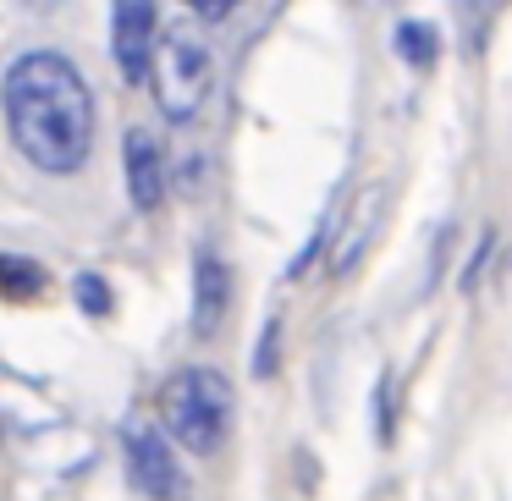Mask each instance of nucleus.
Here are the masks:
<instances>
[{
  "instance_id": "nucleus-11",
  "label": "nucleus",
  "mask_w": 512,
  "mask_h": 501,
  "mask_svg": "<svg viewBox=\"0 0 512 501\" xmlns=\"http://www.w3.org/2000/svg\"><path fill=\"white\" fill-rule=\"evenodd\" d=\"M72 292H78L83 314H111V281L94 276V270H83L78 281H72Z\"/></svg>"
},
{
  "instance_id": "nucleus-9",
  "label": "nucleus",
  "mask_w": 512,
  "mask_h": 501,
  "mask_svg": "<svg viewBox=\"0 0 512 501\" xmlns=\"http://www.w3.org/2000/svg\"><path fill=\"white\" fill-rule=\"evenodd\" d=\"M397 56L408 61L413 72H430L441 61V34L430 23H397Z\"/></svg>"
},
{
  "instance_id": "nucleus-5",
  "label": "nucleus",
  "mask_w": 512,
  "mask_h": 501,
  "mask_svg": "<svg viewBox=\"0 0 512 501\" xmlns=\"http://www.w3.org/2000/svg\"><path fill=\"white\" fill-rule=\"evenodd\" d=\"M160 34L166 28H160L155 0H111V56L127 83H149Z\"/></svg>"
},
{
  "instance_id": "nucleus-4",
  "label": "nucleus",
  "mask_w": 512,
  "mask_h": 501,
  "mask_svg": "<svg viewBox=\"0 0 512 501\" xmlns=\"http://www.w3.org/2000/svg\"><path fill=\"white\" fill-rule=\"evenodd\" d=\"M171 435H166V424H127L122 430V452H127V474H133V485L144 490L149 501H177L182 496V468H177V457H171Z\"/></svg>"
},
{
  "instance_id": "nucleus-1",
  "label": "nucleus",
  "mask_w": 512,
  "mask_h": 501,
  "mask_svg": "<svg viewBox=\"0 0 512 501\" xmlns=\"http://www.w3.org/2000/svg\"><path fill=\"white\" fill-rule=\"evenodd\" d=\"M0 111L17 155L45 177H72L94 149V94L61 50H28L6 67Z\"/></svg>"
},
{
  "instance_id": "nucleus-2",
  "label": "nucleus",
  "mask_w": 512,
  "mask_h": 501,
  "mask_svg": "<svg viewBox=\"0 0 512 501\" xmlns=\"http://www.w3.org/2000/svg\"><path fill=\"white\" fill-rule=\"evenodd\" d=\"M160 424L166 435L193 457H215L226 446L237 424V397L232 380L221 369L199 364V369H177V375L160 386Z\"/></svg>"
},
{
  "instance_id": "nucleus-12",
  "label": "nucleus",
  "mask_w": 512,
  "mask_h": 501,
  "mask_svg": "<svg viewBox=\"0 0 512 501\" xmlns=\"http://www.w3.org/2000/svg\"><path fill=\"white\" fill-rule=\"evenodd\" d=\"M276 347H281V320L270 314L259 331V353H254V375H276Z\"/></svg>"
},
{
  "instance_id": "nucleus-10",
  "label": "nucleus",
  "mask_w": 512,
  "mask_h": 501,
  "mask_svg": "<svg viewBox=\"0 0 512 501\" xmlns=\"http://www.w3.org/2000/svg\"><path fill=\"white\" fill-rule=\"evenodd\" d=\"M45 292V270L34 259L0 254V298H39Z\"/></svg>"
},
{
  "instance_id": "nucleus-15",
  "label": "nucleus",
  "mask_w": 512,
  "mask_h": 501,
  "mask_svg": "<svg viewBox=\"0 0 512 501\" xmlns=\"http://www.w3.org/2000/svg\"><path fill=\"white\" fill-rule=\"evenodd\" d=\"M193 6V17H204V23H215V17H226V12H237L243 0H188Z\"/></svg>"
},
{
  "instance_id": "nucleus-6",
  "label": "nucleus",
  "mask_w": 512,
  "mask_h": 501,
  "mask_svg": "<svg viewBox=\"0 0 512 501\" xmlns=\"http://www.w3.org/2000/svg\"><path fill=\"white\" fill-rule=\"evenodd\" d=\"M386 193H391L386 182H375V188H364L342 210V226H336V237L325 243L331 248V254H325V270H331V276H353V265L369 254V237L380 232V215H386Z\"/></svg>"
},
{
  "instance_id": "nucleus-13",
  "label": "nucleus",
  "mask_w": 512,
  "mask_h": 501,
  "mask_svg": "<svg viewBox=\"0 0 512 501\" xmlns=\"http://www.w3.org/2000/svg\"><path fill=\"white\" fill-rule=\"evenodd\" d=\"M452 243H457V232H452V226H441V237H435V254H430V276H424V292L441 281V265H446V248H452Z\"/></svg>"
},
{
  "instance_id": "nucleus-8",
  "label": "nucleus",
  "mask_w": 512,
  "mask_h": 501,
  "mask_svg": "<svg viewBox=\"0 0 512 501\" xmlns=\"http://www.w3.org/2000/svg\"><path fill=\"white\" fill-rule=\"evenodd\" d=\"M122 155H127V193H133V210H160L166 199V149L149 127H127L122 138Z\"/></svg>"
},
{
  "instance_id": "nucleus-14",
  "label": "nucleus",
  "mask_w": 512,
  "mask_h": 501,
  "mask_svg": "<svg viewBox=\"0 0 512 501\" xmlns=\"http://www.w3.org/2000/svg\"><path fill=\"white\" fill-rule=\"evenodd\" d=\"M490 248H496V232H485V237H479V248H474V259H468V270H463V292H474V281H479V270H485V259H490Z\"/></svg>"
},
{
  "instance_id": "nucleus-7",
  "label": "nucleus",
  "mask_w": 512,
  "mask_h": 501,
  "mask_svg": "<svg viewBox=\"0 0 512 501\" xmlns=\"http://www.w3.org/2000/svg\"><path fill=\"white\" fill-rule=\"evenodd\" d=\"M226 309H232V270L215 248H199L193 254V336L210 342L221 331Z\"/></svg>"
},
{
  "instance_id": "nucleus-3",
  "label": "nucleus",
  "mask_w": 512,
  "mask_h": 501,
  "mask_svg": "<svg viewBox=\"0 0 512 501\" xmlns=\"http://www.w3.org/2000/svg\"><path fill=\"white\" fill-rule=\"evenodd\" d=\"M210 83H215V50L210 39L199 34L193 23H177L160 34L155 45V67H149V89H155V105L166 122H193L210 100Z\"/></svg>"
}]
</instances>
